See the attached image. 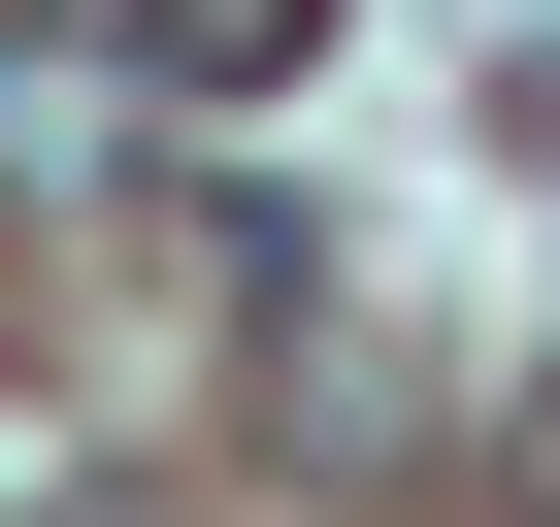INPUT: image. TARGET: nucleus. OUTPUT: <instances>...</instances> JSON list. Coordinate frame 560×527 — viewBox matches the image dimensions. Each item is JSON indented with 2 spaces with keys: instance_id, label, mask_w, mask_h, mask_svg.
Segmentation results:
<instances>
[{
  "instance_id": "nucleus-2",
  "label": "nucleus",
  "mask_w": 560,
  "mask_h": 527,
  "mask_svg": "<svg viewBox=\"0 0 560 527\" xmlns=\"http://www.w3.org/2000/svg\"><path fill=\"white\" fill-rule=\"evenodd\" d=\"M132 132H165V99H132V67H100V34H0V198H100V165H132Z\"/></svg>"
},
{
  "instance_id": "nucleus-1",
  "label": "nucleus",
  "mask_w": 560,
  "mask_h": 527,
  "mask_svg": "<svg viewBox=\"0 0 560 527\" xmlns=\"http://www.w3.org/2000/svg\"><path fill=\"white\" fill-rule=\"evenodd\" d=\"M100 67H132V99H298L330 0H100Z\"/></svg>"
},
{
  "instance_id": "nucleus-3",
  "label": "nucleus",
  "mask_w": 560,
  "mask_h": 527,
  "mask_svg": "<svg viewBox=\"0 0 560 527\" xmlns=\"http://www.w3.org/2000/svg\"><path fill=\"white\" fill-rule=\"evenodd\" d=\"M527 527H560V396H527Z\"/></svg>"
}]
</instances>
